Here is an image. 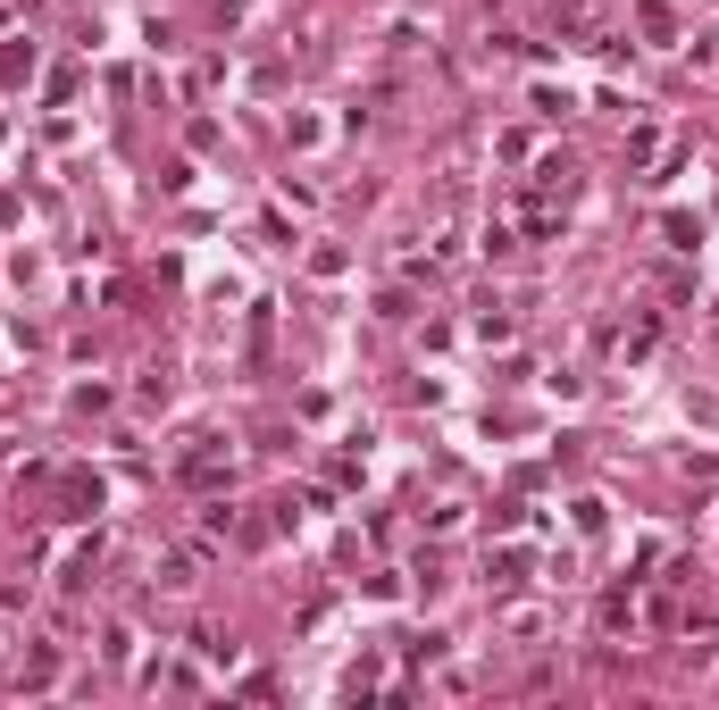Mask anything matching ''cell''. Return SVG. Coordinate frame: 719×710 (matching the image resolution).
Here are the masks:
<instances>
[{
	"mask_svg": "<svg viewBox=\"0 0 719 710\" xmlns=\"http://www.w3.org/2000/svg\"><path fill=\"white\" fill-rule=\"evenodd\" d=\"M51 677H59V652L42 644V652H25V660H18V677H9V686L25 693V686H51Z\"/></svg>",
	"mask_w": 719,
	"mask_h": 710,
	"instance_id": "obj_1",
	"label": "cell"
},
{
	"mask_svg": "<svg viewBox=\"0 0 719 710\" xmlns=\"http://www.w3.org/2000/svg\"><path fill=\"white\" fill-rule=\"evenodd\" d=\"M192 568H201V552H176V561H159V585H168V594H185V585H201Z\"/></svg>",
	"mask_w": 719,
	"mask_h": 710,
	"instance_id": "obj_2",
	"label": "cell"
}]
</instances>
